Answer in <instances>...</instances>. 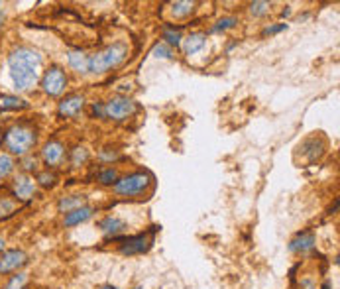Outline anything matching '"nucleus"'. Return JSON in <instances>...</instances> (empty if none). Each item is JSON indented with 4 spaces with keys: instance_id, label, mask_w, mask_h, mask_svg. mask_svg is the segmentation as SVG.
Listing matches in <instances>:
<instances>
[{
    "instance_id": "f257e3e1",
    "label": "nucleus",
    "mask_w": 340,
    "mask_h": 289,
    "mask_svg": "<svg viewBox=\"0 0 340 289\" xmlns=\"http://www.w3.org/2000/svg\"><path fill=\"white\" fill-rule=\"evenodd\" d=\"M8 69H10V79L16 91L26 93L31 91L33 85L39 79V69H41V53L33 47H14L8 55Z\"/></svg>"
},
{
    "instance_id": "f03ea898",
    "label": "nucleus",
    "mask_w": 340,
    "mask_h": 289,
    "mask_svg": "<svg viewBox=\"0 0 340 289\" xmlns=\"http://www.w3.org/2000/svg\"><path fill=\"white\" fill-rule=\"evenodd\" d=\"M126 57H128L126 43L114 41V43L106 45L104 49L89 55V73H94V75L108 73L110 69H116L118 65H122L126 61Z\"/></svg>"
},
{
    "instance_id": "7ed1b4c3",
    "label": "nucleus",
    "mask_w": 340,
    "mask_h": 289,
    "mask_svg": "<svg viewBox=\"0 0 340 289\" xmlns=\"http://www.w3.org/2000/svg\"><path fill=\"white\" fill-rule=\"evenodd\" d=\"M4 142L10 150V154L14 156H28L30 150L35 144V132L26 126V124H16L6 132Z\"/></svg>"
},
{
    "instance_id": "20e7f679",
    "label": "nucleus",
    "mask_w": 340,
    "mask_h": 289,
    "mask_svg": "<svg viewBox=\"0 0 340 289\" xmlns=\"http://www.w3.org/2000/svg\"><path fill=\"white\" fill-rule=\"evenodd\" d=\"M150 183H152V175L148 171H134L124 177H118V181L112 185V191L118 197H136L146 191Z\"/></svg>"
},
{
    "instance_id": "39448f33",
    "label": "nucleus",
    "mask_w": 340,
    "mask_h": 289,
    "mask_svg": "<svg viewBox=\"0 0 340 289\" xmlns=\"http://www.w3.org/2000/svg\"><path fill=\"white\" fill-rule=\"evenodd\" d=\"M155 230H157V228L154 226V230H150V232H142V234H136V236H122V238L116 236V238H112V240L120 242L118 252H120L122 256H138V254H144V252H148V250L152 248Z\"/></svg>"
},
{
    "instance_id": "423d86ee",
    "label": "nucleus",
    "mask_w": 340,
    "mask_h": 289,
    "mask_svg": "<svg viewBox=\"0 0 340 289\" xmlns=\"http://www.w3.org/2000/svg\"><path fill=\"white\" fill-rule=\"evenodd\" d=\"M136 110H138L136 100L126 95H116L112 96L108 102H104V114L110 120H126Z\"/></svg>"
},
{
    "instance_id": "0eeeda50",
    "label": "nucleus",
    "mask_w": 340,
    "mask_h": 289,
    "mask_svg": "<svg viewBox=\"0 0 340 289\" xmlns=\"http://www.w3.org/2000/svg\"><path fill=\"white\" fill-rule=\"evenodd\" d=\"M67 87V77L59 65H49L41 77V89L49 96H59Z\"/></svg>"
},
{
    "instance_id": "6e6552de",
    "label": "nucleus",
    "mask_w": 340,
    "mask_h": 289,
    "mask_svg": "<svg viewBox=\"0 0 340 289\" xmlns=\"http://www.w3.org/2000/svg\"><path fill=\"white\" fill-rule=\"evenodd\" d=\"M83 106H85V96L79 95V93H71V95H67L65 98L59 100L57 114L61 118H77L81 114Z\"/></svg>"
},
{
    "instance_id": "1a4fd4ad",
    "label": "nucleus",
    "mask_w": 340,
    "mask_h": 289,
    "mask_svg": "<svg viewBox=\"0 0 340 289\" xmlns=\"http://www.w3.org/2000/svg\"><path fill=\"white\" fill-rule=\"evenodd\" d=\"M28 262V256L24 250H8L4 252L2 258H0V274H10V272H16L18 268H22L24 264Z\"/></svg>"
},
{
    "instance_id": "9d476101",
    "label": "nucleus",
    "mask_w": 340,
    "mask_h": 289,
    "mask_svg": "<svg viewBox=\"0 0 340 289\" xmlns=\"http://www.w3.org/2000/svg\"><path fill=\"white\" fill-rule=\"evenodd\" d=\"M41 158L45 161L47 167H57L65 158V146H63L59 140H49L43 144V150H41Z\"/></svg>"
},
{
    "instance_id": "9b49d317",
    "label": "nucleus",
    "mask_w": 340,
    "mask_h": 289,
    "mask_svg": "<svg viewBox=\"0 0 340 289\" xmlns=\"http://www.w3.org/2000/svg\"><path fill=\"white\" fill-rule=\"evenodd\" d=\"M12 191L14 197L20 199V201H30L31 197L35 195V181L28 177V175H18L14 179V185H12Z\"/></svg>"
},
{
    "instance_id": "f8f14e48",
    "label": "nucleus",
    "mask_w": 340,
    "mask_h": 289,
    "mask_svg": "<svg viewBox=\"0 0 340 289\" xmlns=\"http://www.w3.org/2000/svg\"><path fill=\"white\" fill-rule=\"evenodd\" d=\"M93 213H94L93 207H87V205H83V207H79V209H75V211H71V213H65L63 225L67 226V228L81 225V223L89 221V219L93 217Z\"/></svg>"
},
{
    "instance_id": "ddd939ff",
    "label": "nucleus",
    "mask_w": 340,
    "mask_h": 289,
    "mask_svg": "<svg viewBox=\"0 0 340 289\" xmlns=\"http://www.w3.org/2000/svg\"><path fill=\"white\" fill-rule=\"evenodd\" d=\"M181 43H183V49H185L187 55H195V53H199V51L207 45V33L205 32L189 33Z\"/></svg>"
},
{
    "instance_id": "4468645a",
    "label": "nucleus",
    "mask_w": 340,
    "mask_h": 289,
    "mask_svg": "<svg viewBox=\"0 0 340 289\" xmlns=\"http://www.w3.org/2000/svg\"><path fill=\"white\" fill-rule=\"evenodd\" d=\"M67 63L77 73H89V55L81 49H71L67 51Z\"/></svg>"
},
{
    "instance_id": "2eb2a0df",
    "label": "nucleus",
    "mask_w": 340,
    "mask_h": 289,
    "mask_svg": "<svg viewBox=\"0 0 340 289\" xmlns=\"http://www.w3.org/2000/svg\"><path fill=\"white\" fill-rule=\"evenodd\" d=\"M313 248H315V234L311 230H305V232L297 234L289 242V250L291 252H309Z\"/></svg>"
},
{
    "instance_id": "dca6fc26",
    "label": "nucleus",
    "mask_w": 340,
    "mask_h": 289,
    "mask_svg": "<svg viewBox=\"0 0 340 289\" xmlns=\"http://www.w3.org/2000/svg\"><path fill=\"white\" fill-rule=\"evenodd\" d=\"M98 228L106 234V236H110V238H116L120 232H122L124 228H126V223L120 221L118 217H104L100 223H98Z\"/></svg>"
},
{
    "instance_id": "f3484780",
    "label": "nucleus",
    "mask_w": 340,
    "mask_h": 289,
    "mask_svg": "<svg viewBox=\"0 0 340 289\" xmlns=\"http://www.w3.org/2000/svg\"><path fill=\"white\" fill-rule=\"evenodd\" d=\"M161 39H163V43L169 45V47H179L181 41H183L181 32H179L175 26H169V24L163 26V30H161Z\"/></svg>"
},
{
    "instance_id": "a211bd4d",
    "label": "nucleus",
    "mask_w": 340,
    "mask_h": 289,
    "mask_svg": "<svg viewBox=\"0 0 340 289\" xmlns=\"http://www.w3.org/2000/svg\"><path fill=\"white\" fill-rule=\"evenodd\" d=\"M195 2H189V0H177V2H171V8H169V12H171V16H175V18H187V16H191L193 12H195Z\"/></svg>"
},
{
    "instance_id": "6ab92c4d",
    "label": "nucleus",
    "mask_w": 340,
    "mask_h": 289,
    "mask_svg": "<svg viewBox=\"0 0 340 289\" xmlns=\"http://www.w3.org/2000/svg\"><path fill=\"white\" fill-rule=\"evenodd\" d=\"M83 205H85V195H69V197L59 199V203H57L61 213H71V211H75Z\"/></svg>"
},
{
    "instance_id": "aec40b11",
    "label": "nucleus",
    "mask_w": 340,
    "mask_h": 289,
    "mask_svg": "<svg viewBox=\"0 0 340 289\" xmlns=\"http://www.w3.org/2000/svg\"><path fill=\"white\" fill-rule=\"evenodd\" d=\"M28 102L16 95H0V110H22Z\"/></svg>"
},
{
    "instance_id": "412c9836",
    "label": "nucleus",
    "mask_w": 340,
    "mask_h": 289,
    "mask_svg": "<svg viewBox=\"0 0 340 289\" xmlns=\"http://www.w3.org/2000/svg\"><path fill=\"white\" fill-rule=\"evenodd\" d=\"M236 24H238V18H236V16H224V18L217 20V24L211 28V32H226V30L236 28Z\"/></svg>"
},
{
    "instance_id": "4be33fe9",
    "label": "nucleus",
    "mask_w": 340,
    "mask_h": 289,
    "mask_svg": "<svg viewBox=\"0 0 340 289\" xmlns=\"http://www.w3.org/2000/svg\"><path fill=\"white\" fill-rule=\"evenodd\" d=\"M98 183L100 185H114L116 181H118V171L114 169V167H106V169H102L100 173H98Z\"/></svg>"
},
{
    "instance_id": "5701e85b",
    "label": "nucleus",
    "mask_w": 340,
    "mask_h": 289,
    "mask_svg": "<svg viewBox=\"0 0 340 289\" xmlns=\"http://www.w3.org/2000/svg\"><path fill=\"white\" fill-rule=\"evenodd\" d=\"M14 171V160L8 154H0V179H6Z\"/></svg>"
},
{
    "instance_id": "b1692460",
    "label": "nucleus",
    "mask_w": 340,
    "mask_h": 289,
    "mask_svg": "<svg viewBox=\"0 0 340 289\" xmlns=\"http://www.w3.org/2000/svg\"><path fill=\"white\" fill-rule=\"evenodd\" d=\"M89 158V152H87V148H83V146H77L73 152H71V163H73V167H81L85 161Z\"/></svg>"
},
{
    "instance_id": "393cba45",
    "label": "nucleus",
    "mask_w": 340,
    "mask_h": 289,
    "mask_svg": "<svg viewBox=\"0 0 340 289\" xmlns=\"http://www.w3.org/2000/svg\"><path fill=\"white\" fill-rule=\"evenodd\" d=\"M26 284H28V274L20 272V274H16V276H12V278L8 280V284H6L4 289H24Z\"/></svg>"
},
{
    "instance_id": "a878e982",
    "label": "nucleus",
    "mask_w": 340,
    "mask_h": 289,
    "mask_svg": "<svg viewBox=\"0 0 340 289\" xmlns=\"http://www.w3.org/2000/svg\"><path fill=\"white\" fill-rule=\"evenodd\" d=\"M270 12V2H264V0H258V2H252L250 4V14L254 18H262Z\"/></svg>"
},
{
    "instance_id": "bb28decb",
    "label": "nucleus",
    "mask_w": 340,
    "mask_h": 289,
    "mask_svg": "<svg viewBox=\"0 0 340 289\" xmlns=\"http://www.w3.org/2000/svg\"><path fill=\"white\" fill-rule=\"evenodd\" d=\"M152 55L154 57H161V59H171L173 57V51H171V47L169 45H165L163 41H159V43H155L154 49H152Z\"/></svg>"
},
{
    "instance_id": "cd10ccee",
    "label": "nucleus",
    "mask_w": 340,
    "mask_h": 289,
    "mask_svg": "<svg viewBox=\"0 0 340 289\" xmlns=\"http://www.w3.org/2000/svg\"><path fill=\"white\" fill-rule=\"evenodd\" d=\"M37 181H39L43 187H51V185H53V181H55V175H53V173H49V171H41V173L37 175Z\"/></svg>"
},
{
    "instance_id": "c85d7f7f",
    "label": "nucleus",
    "mask_w": 340,
    "mask_h": 289,
    "mask_svg": "<svg viewBox=\"0 0 340 289\" xmlns=\"http://www.w3.org/2000/svg\"><path fill=\"white\" fill-rule=\"evenodd\" d=\"M91 116L93 118H106V114H104V102H93L91 104Z\"/></svg>"
},
{
    "instance_id": "c756f323",
    "label": "nucleus",
    "mask_w": 340,
    "mask_h": 289,
    "mask_svg": "<svg viewBox=\"0 0 340 289\" xmlns=\"http://www.w3.org/2000/svg\"><path fill=\"white\" fill-rule=\"evenodd\" d=\"M14 211V203L12 201H0V217H6V215H10Z\"/></svg>"
},
{
    "instance_id": "7c9ffc66",
    "label": "nucleus",
    "mask_w": 340,
    "mask_h": 289,
    "mask_svg": "<svg viewBox=\"0 0 340 289\" xmlns=\"http://www.w3.org/2000/svg\"><path fill=\"white\" fill-rule=\"evenodd\" d=\"M283 30H287V24H276V26H268V28L264 30V35H276V33L283 32Z\"/></svg>"
},
{
    "instance_id": "2f4dec72",
    "label": "nucleus",
    "mask_w": 340,
    "mask_h": 289,
    "mask_svg": "<svg viewBox=\"0 0 340 289\" xmlns=\"http://www.w3.org/2000/svg\"><path fill=\"white\" fill-rule=\"evenodd\" d=\"M24 167H26L28 171L35 169V158H33V160H31V158H26V161H24Z\"/></svg>"
},
{
    "instance_id": "473e14b6",
    "label": "nucleus",
    "mask_w": 340,
    "mask_h": 289,
    "mask_svg": "<svg viewBox=\"0 0 340 289\" xmlns=\"http://www.w3.org/2000/svg\"><path fill=\"white\" fill-rule=\"evenodd\" d=\"M98 289H120V288H114V286H110V284H106V286H100Z\"/></svg>"
},
{
    "instance_id": "72a5a7b5",
    "label": "nucleus",
    "mask_w": 340,
    "mask_h": 289,
    "mask_svg": "<svg viewBox=\"0 0 340 289\" xmlns=\"http://www.w3.org/2000/svg\"><path fill=\"white\" fill-rule=\"evenodd\" d=\"M2 250H4V238L0 236V252H2Z\"/></svg>"
},
{
    "instance_id": "f704fd0d",
    "label": "nucleus",
    "mask_w": 340,
    "mask_h": 289,
    "mask_svg": "<svg viewBox=\"0 0 340 289\" xmlns=\"http://www.w3.org/2000/svg\"><path fill=\"white\" fill-rule=\"evenodd\" d=\"M0 142H2V132H0Z\"/></svg>"
},
{
    "instance_id": "c9c22d12",
    "label": "nucleus",
    "mask_w": 340,
    "mask_h": 289,
    "mask_svg": "<svg viewBox=\"0 0 340 289\" xmlns=\"http://www.w3.org/2000/svg\"><path fill=\"white\" fill-rule=\"evenodd\" d=\"M134 289H142V288H140V286H138V288H134Z\"/></svg>"
},
{
    "instance_id": "e433bc0d",
    "label": "nucleus",
    "mask_w": 340,
    "mask_h": 289,
    "mask_svg": "<svg viewBox=\"0 0 340 289\" xmlns=\"http://www.w3.org/2000/svg\"><path fill=\"white\" fill-rule=\"evenodd\" d=\"M0 10H2V4H0Z\"/></svg>"
}]
</instances>
